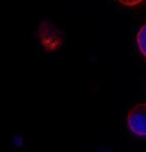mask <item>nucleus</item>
<instances>
[{"label": "nucleus", "instance_id": "obj_1", "mask_svg": "<svg viewBox=\"0 0 146 152\" xmlns=\"http://www.w3.org/2000/svg\"><path fill=\"white\" fill-rule=\"evenodd\" d=\"M128 127L134 135L146 136V103L137 104L129 111Z\"/></svg>", "mask_w": 146, "mask_h": 152}, {"label": "nucleus", "instance_id": "obj_2", "mask_svg": "<svg viewBox=\"0 0 146 152\" xmlns=\"http://www.w3.org/2000/svg\"><path fill=\"white\" fill-rule=\"evenodd\" d=\"M137 44H138L141 53L146 57V25L139 29L138 34H137Z\"/></svg>", "mask_w": 146, "mask_h": 152}, {"label": "nucleus", "instance_id": "obj_3", "mask_svg": "<svg viewBox=\"0 0 146 152\" xmlns=\"http://www.w3.org/2000/svg\"><path fill=\"white\" fill-rule=\"evenodd\" d=\"M118 1L125 5H129V7H134V5H138L142 0H118Z\"/></svg>", "mask_w": 146, "mask_h": 152}]
</instances>
